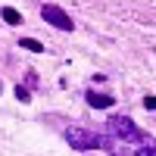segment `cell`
Listing matches in <instances>:
<instances>
[{
  "label": "cell",
  "instance_id": "cell-3",
  "mask_svg": "<svg viewBox=\"0 0 156 156\" xmlns=\"http://www.w3.org/2000/svg\"><path fill=\"white\" fill-rule=\"evenodd\" d=\"M41 16H44L47 25H53V28H59V31H72V28H75L72 16H69L62 6H56V3H44V6H41Z\"/></svg>",
  "mask_w": 156,
  "mask_h": 156
},
{
  "label": "cell",
  "instance_id": "cell-6",
  "mask_svg": "<svg viewBox=\"0 0 156 156\" xmlns=\"http://www.w3.org/2000/svg\"><path fill=\"white\" fill-rule=\"evenodd\" d=\"M19 47H22V50H28V53H41V50H44V44H41V41H34V37H22Z\"/></svg>",
  "mask_w": 156,
  "mask_h": 156
},
{
  "label": "cell",
  "instance_id": "cell-4",
  "mask_svg": "<svg viewBox=\"0 0 156 156\" xmlns=\"http://www.w3.org/2000/svg\"><path fill=\"white\" fill-rule=\"evenodd\" d=\"M87 103H90V106H94V109H106V106H112V103H115V97H109V94H97V90H87Z\"/></svg>",
  "mask_w": 156,
  "mask_h": 156
},
{
  "label": "cell",
  "instance_id": "cell-7",
  "mask_svg": "<svg viewBox=\"0 0 156 156\" xmlns=\"http://www.w3.org/2000/svg\"><path fill=\"white\" fill-rule=\"evenodd\" d=\"M134 156H156V147L147 140V144H140V147H137V153H134Z\"/></svg>",
  "mask_w": 156,
  "mask_h": 156
},
{
  "label": "cell",
  "instance_id": "cell-5",
  "mask_svg": "<svg viewBox=\"0 0 156 156\" xmlns=\"http://www.w3.org/2000/svg\"><path fill=\"white\" fill-rule=\"evenodd\" d=\"M0 16H3L6 25H22V12L12 9V6H3V9H0Z\"/></svg>",
  "mask_w": 156,
  "mask_h": 156
},
{
  "label": "cell",
  "instance_id": "cell-2",
  "mask_svg": "<svg viewBox=\"0 0 156 156\" xmlns=\"http://www.w3.org/2000/svg\"><path fill=\"white\" fill-rule=\"evenodd\" d=\"M66 140H69V147H75V150H100V134L87 131V128H81V125L66 128Z\"/></svg>",
  "mask_w": 156,
  "mask_h": 156
},
{
  "label": "cell",
  "instance_id": "cell-8",
  "mask_svg": "<svg viewBox=\"0 0 156 156\" xmlns=\"http://www.w3.org/2000/svg\"><path fill=\"white\" fill-rule=\"evenodd\" d=\"M16 97H19V100H22V103H28V100H31V97H28V90H25V87H22V84H19V87H16Z\"/></svg>",
  "mask_w": 156,
  "mask_h": 156
},
{
  "label": "cell",
  "instance_id": "cell-9",
  "mask_svg": "<svg viewBox=\"0 0 156 156\" xmlns=\"http://www.w3.org/2000/svg\"><path fill=\"white\" fill-rule=\"evenodd\" d=\"M144 106H147V109H156V97H153V94L144 97Z\"/></svg>",
  "mask_w": 156,
  "mask_h": 156
},
{
  "label": "cell",
  "instance_id": "cell-1",
  "mask_svg": "<svg viewBox=\"0 0 156 156\" xmlns=\"http://www.w3.org/2000/svg\"><path fill=\"white\" fill-rule=\"evenodd\" d=\"M106 131L119 140V144H147V134L128 119V115H109L106 119Z\"/></svg>",
  "mask_w": 156,
  "mask_h": 156
}]
</instances>
